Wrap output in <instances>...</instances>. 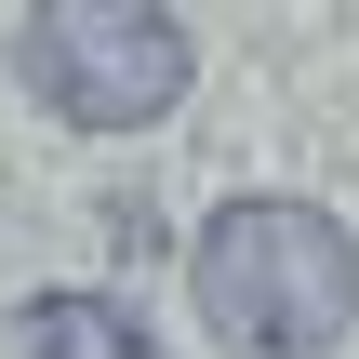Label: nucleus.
<instances>
[{
	"instance_id": "nucleus-1",
	"label": "nucleus",
	"mask_w": 359,
	"mask_h": 359,
	"mask_svg": "<svg viewBox=\"0 0 359 359\" xmlns=\"http://www.w3.org/2000/svg\"><path fill=\"white\" fill-rule=\"evenodd\" d=\"M187 280H200V320L253 359H320L359 333V240L320 200H226Z\"/></svg>"
},
{
	"instance_id": "nucleus-2",
	"label": "nucleus",
	"mask_w": 359,
	"mask_h": 359,
	"mask_svg": "<svg viewBox=\"0 0 359 359\" xmlns=\"http://www.w3.org/2000/svg\"><path fill=\"white\" fill-rule=\"evenodd\" d=\"M13 67L67 133H147L187 107L200 40L160 0H40V13H13Z\"/></svg>"
},
{
	"instance_id": "nucleus-3",
	"label": "nucleus",
	"mask_w": 359,
	"mask_h": 359,
	"mask_svg": "<svg viewBox=\"0 0 359 359\" xmlns=\"http://www.w3.org/2000/svg\"><path fill=\"white\" fill-rule=\"evenodd\" d=\"M13 359H160V346H147V320H120L107 293H40V306L13 320Z\"/></svg>"
}]
</instances>
